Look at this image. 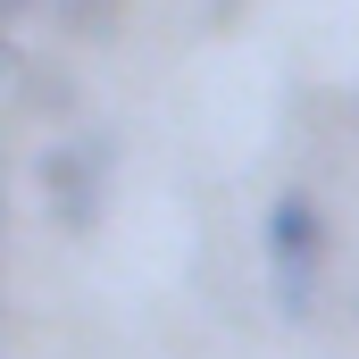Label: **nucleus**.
<instances>
[{"label": "nucleus", "instance_id": "1", "mask_svg": "<svg viewBox=\"0 0 359 359\" xmlns=\"http://www.w3.org/2000/svg\"><path fill=\"white\" fill-rule=\"evenodd\" d=\"M259 251H268V292H276V309H284V326H309V318H318V284H326L334 234H326V209H318L301 184H284L268 201Z\"/></svg>", "mask_w": 359, "mask_h": 359}, {"label": "nucleus", "instance_id": "2", "mask_svg": "<svg viewBox=\"0 0 359 359\" xmlns=\"http://www.w3.org/2000/svg\"><path fill=\"white\" fill-rule=\"evenodd\" d=\"M109 176H117V134H109V126L59 134V142L34 159V184H42V201H50V217H59L67 234H92V226H100Z\"/></svg>", "mask_w": 359, "mask_h": 359}, {"label": "nucleus", "instance_id": "3", "mask_svg": "<svg viewBox=\"0 0 359 359\" xmlns=\"http://www.w3.org/2000/svg\"><path fill=\"white\" fill-rule=\"evenodd\" d=\"M0 67H8V84H17V100H25V109H42V117H67V109H76V84H67V76H50L42 59L0 50Z\"/></svg>", "mask_w": 359, "mask_h": 359}, {"label": "nucleus", "instance_id": "4", "mask_svg": "<svg viewBox=\"0 0 359 359\" xmlns=\"http://www.w3.org/2000/svg\"><path fill=\"white\" fill-rule=\"evenodd\" d=\"M59 34L67 42H109L117 34V0H59Z\"/></svg>", "mask_w": 359, "mask_h": 359}, {"label": "nucleus", "instance_id": "5", "mask_svg": "<svg viewBox=\"0 0 359 359\" xmlns=\"http://www.w3.org/2000/svg\"><path fill=\"white\" fill-rule=\"evenodd\" d=\"M25 8H42V0H0V17H25Z\"/></svg>", "mask_w": 359, "mask_h": 359}]
</instances>
